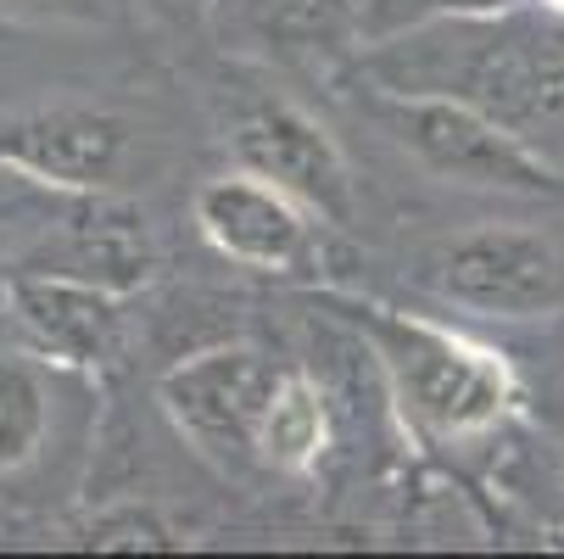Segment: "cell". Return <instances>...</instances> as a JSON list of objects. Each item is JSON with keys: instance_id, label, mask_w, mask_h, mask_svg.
<instances>
[{"instance_id": "cell-1", "label": "cell", "mask_w": 564, "mask_h": 559, "mask_svg": "<svg viewBox=\"0 0 564 559\" xmlns=\"http://www.w3.org/2000/svg\"><path fill=\"white\" fill-rule=\"evenodd\" d=\"M364 85L458 96L498 123L536 135L564 123V12L525 0L492 18H447L358 45Z\"/></svg>"}, {"instance_id": "cell-2", "label": "cell", "mask_w": 564, "mask_h": 559, "mask_svg": "<svg viewBox=\"0 0 564 559\" xmlns=\"http://www.w3.org/2000/svg\"><path fill=\"white\" fill-rule=\"evenodd\" d=\"M330 308L364 336V347L375 353L391 386V404L425 442H442V448L475 442L487 431H503L520 415L525 391H520L514 364L498 347L469 342L436 325V319L397 313L369 297H330Z\"/></svg>"}, {"instance_id": "cell-3", "label": "cell", "mask_w": 564, "mask_h": 559, "mask_svg": "<svg viewBox=\"0 0 564 559\" xmlns=\"http://www.w3.org/2000/svg\"><path fill=\"white\" fill-rule=\"evenodd\" d=\"M364 90H369L364 112L375 118V129L425 174L447 185H469V191L564 202V174L520 129L498 123L492 112H480L458 96H436V90H380V85H364Z\"/></svg>"}, {"instance_id": "cell-4", "label": "cell", "mask_w": 564, "mask_h": 559, "mask_svg": "<svg viewBox=\"0 0 564 559\" xmlns=\"http://www.w3.org/2000/svg\"><path fill=\"white\" fill-rule=\"evenodd\" d=\"M280 364L263 347H202L185 353L174 369L156 380V404H163L169 426L218 470H258V437L263 415L274 404Z\"/></svg>"}, {"instance_id": "cell-5", "label": "cell", "mask_w": 564, "mask_h": 559, "mask_svg": "<svg viewBox=\"0 0 564 559\" xmlns=\"http://www.w3.org/2000/svg\"><path fill=\"white\" fill-rule=\"evenodd\" d=\"M224 146L235 169H252L302 196L325 224L352 218V169L336 135L274 85H235L224 107Z\"/></svg>"}, {"instance_id": "cell-6", "label": "cell", "mask_w": 564, "mask_h": 559, "mask_svg": "<svg viewBox=\"0 0 564 559\" xmlns=\"http://www.w3.org/2000/svg\"><path fill=\"white\" fill-rule=\"evenodd\" d=\"M0 157L23 163L29 174L85 196V191H123L151 163V135L112 107L90 101H51L0 118Z\"/></svg>"}, {"instance_id": "cell-7", "label": "cell", "mask_w": 564, "mask_h": 559, "mask_svg": "<svg viewBox=\"0 0 564 559\" xmlns=\"http://www.w3.org/2000/svg\"><path fill=\"white\" fill-rule=\"evenodd\" d=\"M191 218L202 229V241L240 269L318 275V264H325V218L302 196H291L285 185H274L252 169L213 174L196 191Z\"/></svg>"}, {"instance_id": "cell-8", "label": "cell", "mask_w": 564, "mask_h": 559, "mask_svg": "<svg viewBox=\"0 0 564 559\" xmlns=\"http://www.w3.org/2000/svg\"><path fill=\"white\" fill-rule=\"evenodd\" d=\"M431 286L480 319H542L564 297V258L542 229L475 224L436 252Z\"/></svg>"}, {"instance_id": "cell-9", "label": "cell", "mask_w": 564, "mask_h": 559, "mask_svg": "<svg viewBox=\"0 0 564 559\" xmlns=\"http://www.w3.org/2000/svg\"><path fill=\"white\" fill-rule=\"evenodd\" d=\"M7 313L23 347L67 375H96L123 353V297L96 280L18 269L7 280Z\"/></svg>"}, {"instance_id": "cell-10", "label": "cell", "mask_w": 564, "mask_h": 559, "mask_svg": "<svg viewBox=\"0 0 564 559\" xmlns=\"http://www.w3.org/2000/svg\"><path fill=\"white\" fill-rule=\"evenodd\" d=\"M23 269L78 275V280H96V286L129 297L156 275V235H151V218L140 213V202H129L123 191H85L67 202L51 241Z\"/></svg>"}, {"instance_id": "cell-11", "label": "cell", "mask_w": 564, "mask_h": 559, "mask_svg": "<svg viewBox=\"0 0 564 559\" xmlns=\"http://www.w3.org/2000/svg\"><path fill=\"white\" fill-rule=\"evenodd\" d=\"M235 23L263 62L325 67L358 51V0H240Z\"/></svg>"}, {"instance_id": "cell-12", "label": "cell", "mask_w": 564, "mask_h": 559, "mask_svg": "<svg viewBox=\"0 0 564 559\" xmlns=\"http://www.w3.org/2000/svg\"><path fill=\"white\" fill-rule=\"evenodd\" d=\"M56 431V364L29 347H0V475L40 464Z\"/></svg>"}, {"instance_id": "cell-13", "label": "cell", "mask_w": 564, "mask_h": 559, "mask_svg": "<svg viewBox=\"0 0 564 559\" xmlns=\"http://www.w3.org/2000/svg\"><path fill=\"white\" fill-rule=\"evenodd\" d=\"M330 448V404L318 380L307 369H285L274 386V404L263 415V437H258V470L274 475H307L318 470Z\"/></svg>"}, {"instance_id": "cell-14", "label": "cell", "mask_w": 564, "mask_h": 559, "mask_svg": "<svg viewBox=\"0 0 564 559\" xmlns=\"http://www.w3.org/2000/svg\"><path fill=\"white\" fill-rule=\"evenodd\" d=\"M73 191L29 174L23 163L0 157V269H23L62 224Z\"/></svg>"}, {"instance_id": "cell-15", "label": "cell", "mask_w": 564, "mask_h": 559, "mask_svg": "<svg viewBox=\"0 0 564 559\" xmlns=\"http://www.w3.org/2000/svg\"><path fill=\"white\" fill-rule=\"evenodd\" d=\"M78 548H101V553H163L180 548L169 515L156 504L123 498V504H101L96 515L78 520Z\"/></svg>"}, {"instance_id": "cell-16", "label": "cell", "mask_w": 564, "mask_h": 559, "mask_svg": "<svg viewBox=\"0 0 564 559\" xmlns=\"http://www.w3.org/2000/svg\"><path fill=\"white\" fill-rule=\"evenodd\" d=\"M509 7H520V0H358V45L409 34L425 23H447V18H492Z\"/></svg>"}, {"instance_id": "cell-17", "label": "cell", "mask_w": 564, "mask_h": 559, "mask_svg": "<svg viewBox=\"0 0 564 559\" xmlns=\"http://www.w3.org/2000/svg\"><path fill=\"white\" fill-rule=\"evenodd\" d=\"M0 18H18V23H101L107 0H0Z\"/></svg>"}, {"instance_id": "cell-18", "label": "cell", "mask_w": 564, "mask_h": 559, "mask_svg": "<svg viewBox=\"0 0 564 559\" xmlns=\"http://www.w3.org/2000/svg\"><path fill=\"white\" fill-rule=\"evenodd\" d=\"M134 7H140L151 23H163V29H174V34H191V29H202V23L218 18L224 0H134Z\"/></svg>"}, {"instance_id": "cell-19", "label": "cell", "mask_w": 564, "mask_h": 559, "mask_svg": "<svg viewBox=\"0 0 564 559\" xmlns=\"http://www.w3.org/2000/svg\"><path fill=\"white\" fill-rule=\"evenodd\" d=\"M536 7H547V12H564V0H536Z\"/></svg>"}]
</instances>
